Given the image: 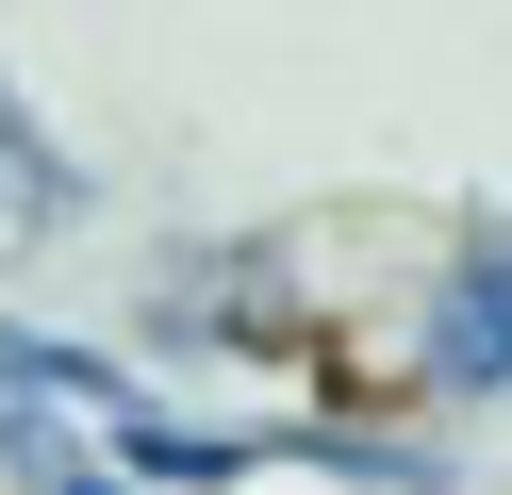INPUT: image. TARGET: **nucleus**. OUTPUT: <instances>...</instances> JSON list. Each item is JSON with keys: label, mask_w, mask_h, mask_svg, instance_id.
<instances>
[{"label": "nucleus", "mask_w": 512, "mask_h": 495, "mask_svg": "<svg viewBox=\"0 0 512 495\" xmlns=\"http://www.w3.org/2000/svg\"><path fill=\"white\" fill-rule=\"evenodd\" d=\"M430 380H446V396H496V380H512V231H479V248L446 264V297H430Z\"/></svg>", "instance_id": "f257e3e1"}, {"label": "nucleus", "mask_w": 512, "mask_h": 495, "mask_svg": "<svg viewBox=\"0 0 512 495\" xmlns=\"http://www.w3.org/2000/svg\"><path fill=\"white\" fill-rule=\"evenodd\" d=\"M34 231H67V165H50L34 116H0V264L34 248Z\"/></svg>", "instance_id": "f03ea898"}, {"label": "nucleus", "mask_w": 512, "mask_h": 495, "mask_svg": "<svg viewBox=\"0 0 512 495\" xmlns=\"http://www.w3.org/2000/svg\"><path fill=\"white\" fill-rule=\"evenodd\" d=\"M34 495H133V479H116V462H100V446H83V462H50V479H34Z\"/></svg>", "instance_id": "7ed1b4c3"}]
</instances>
